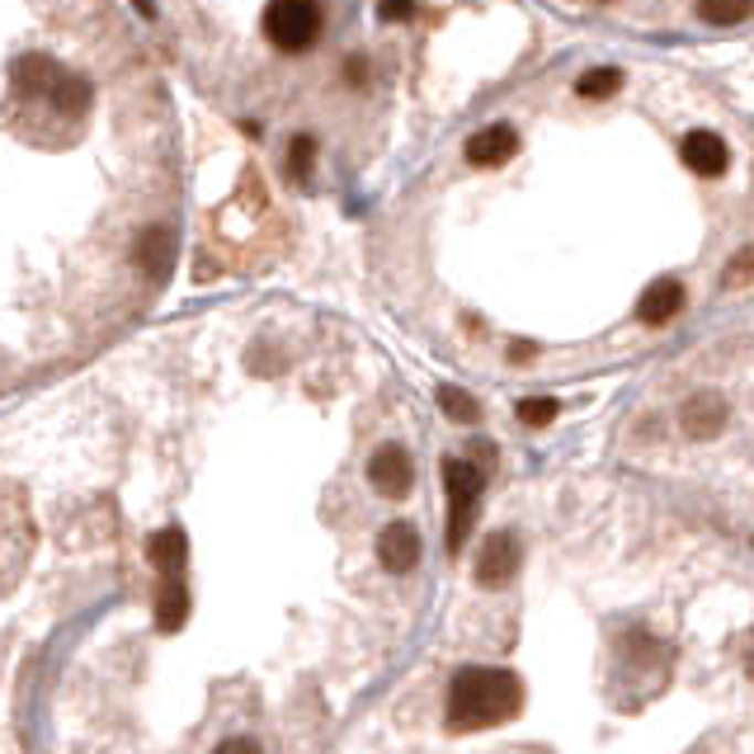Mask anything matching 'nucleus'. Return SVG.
<instances>
[{
    "label": "nucleus",
    "mask_w": 754,
    "mask_h": 754,
    "mask_svg": "<svg viewBox=\"0 0 754 754\" xmlns=\"http://www.w3.org/2000/svg\"><path fill=\"white\" fill-rule=\"evenodd\" d=\"M523 708V683L510 670H486L467 665L448 683V726L453 731H486L514 722Z\"/></svg>",
    "instance_id": "f257e3e1"
},
{
    "label": "nucleus",
    "mask_w": 754,
    "mask_h": 754,
    "mask_svg": "<svg viewBox=\"0 0 754 754\" xmlns=\"http://www.w3.org/2000/svg\"><path fill=\"white\" fill-rule=\"evenodd\" d=\"M265 39L284 52H307L321 39V0H269L259 14Z\"/></svg>",
    "instance_id": "f03ea898"
},
{
    "label": "nucleus",
    "mask_w": 754,
    "mask_h": 754,
    "mask_svg": "<svg viewBox=\"0 0 754 754\" xmlns=\"http://www.w3.org/2000/svg\"><path fill=\"white\" fill-rule=\"evenodd\" d=\"M481 467L467 458H444V490H448V552H463V542L471 533V519H477V500H481Z\"/></svg>",
    "instance_id": "7ed1b4c3"
},
{
    "label": "nucleus",
    "mask_w": 754,
    "mask_h": 754,
    "mask_svg": "<svg viewBox=\"0 0 754 754\" xmlns=\"http://www.w3.org/2000/svg\"><path fill=\"white\" fill-rule=\"evenodd\" d=\"M519 561H523V548H519V538L510 529L490 533L481 542V556H477V585L481 590H505L519 575Z\"/></svg>",
    "instance_id": "20e7f679"
},
{
    "label": "nucleus",
    "mask_w": 754,
    "mask_h": 754,
    "mask_svg": "<svg viewBox=\"0 0 754 754\" xmlns=\"http://www.w3.org/2000/svg\"><path fill=\"white\" fill-rule=\"evenodd\" d=\"M368 481H373V490H378V496H387V500L411 496V486H415L411 453L401 444H382L373 458H368Z\"/></svg>",
    "instance_id": "39448f33"
},
{
    "label": "nucleus",
    "mask_w": 754,
    "mask_h": 754,
    "mask_svg": "<svg viewBox=\"0 0 754 754\" xmlns=\"http://www.w3.org/2000/svg\"><path fill=\"white\" fill-rule=\"evenodd\" d=\"M726 420H731V411H726L722 392H693L689 401H683V411H679V425H683V434H689L693 444H708V438H716L726 429Z\"/></svg>",
    "instance_id": "423d86ee"
},
{
    "label": "nucleus",
    "mask_w": 754,
    "mask_h": 754,
    "mask_svg": "<svg viewBox=\"0 0 754 754\" xmlns=\"http://www.w3.org/2000/svg\"><path fill=\"white\" fill-rule=\"evenodd\" d=\"M679 156H683V166H689L698 180H716V174H722L726 166H731V151H726V142L716 132H689L679 142Z\"/></svg>",
    "instance_id": "0eeeda50"
},
{
    "label": "nucleus",
    "mask_w": 754,
    "mask_h": 754,
    "mask_svg": "<svg viewBox=\"0 0 754 754\" xmlns=\"http://www.w3.org/2000/svg\"><path fill=\"white\" fill-rule=\"evenodd\" d=\"M378 561L387 571H396V575H406V571H415L420 566V533L411 529V523H387V529L378 533Z\"/></svg>",
    "instance_id": "6e6552de"
},
{
    "label": "nucleus",
    "mask_w": 754,
    "mask_h": 754,
    "mask_svg": "<svg viewBox=\"0 0 754 754\" xmlns=\"http://www.w3.org/2000/svg\"><path fill=\"white\" fill-rule=\"evenodd\" d=\"M514 151H519V132L510 128V123H490V128H481L467 142V161L481 166V170H496V166L510 161Z\"/></svg>",
    "instance_id": "1a4fd4ad"
},
{
    "label": "nucleus",
    "mask_w": 754,
    "mask_h": 754,
    "mask_svg": "<svg viewBox=\"0 0 754 754\" xmlns=\"http://www.w3.org/2000/svg\"><path fill=\"white\" fill-rule=\"evenodd\" d=\"M137 265H142V274L151 278V284H166L170 269H174V236L166 232V226H147L142 236H137Z\"/></svg>",
    "instance_id": "9d476101"
},
{
    "label": "nucleus",
    "mask_w": 754,
    "mask_h": 754,
    "mask_svg": "<svg viewBox=\"0 0 754 754\" xmlns=\"http://www.w3.org/2000/svg\"><path fill=\"white\" fill-rule=\"evenodd\" d=\"M683 288L679 278H656L651 288L641 293V302H637V317L646 321V326H665V321H675L679 317V307H683Z\"/></svg>",
    "instance_id": "9b49d317"
},
{
    "label": "nucleus",
    "mask_w": 754,
    "mask_h": 754,
    "mask_svg": "<svg viewBox=\"0 0 754 754\" xmlns=\"http://www.w3.org/2000/svg\"><path fill=\"white\" fill-rule=\"evenodd\" d=\"M57 76H62V66H52L47 57H24V62H14V91H20L29 104H47V95H52V85H57Z\"/></svg>",
    "instance_id": "f8f14e48"
},
{
    "label": "nucleus",
    "mask_w": 754,
    "mask_h": 754,
    "mask_svg": "<svg viewBox=\"0 0 754 754\" xmlns=\"http://www.w3.org/2000/svg\"><path fill=\"white\" fill-rule=\"evenodd\" d=\"M184 618H189V594L174 575H166L161 594H156V627H161V633H180Z\"/></svg>",
    "instance_id": "ddd939ff"
},
{
    "label": "nucleus",
    "mask_w": 754,
    "mask_h": 754,
    "mask_svg": "<svg viewBox=\"0 0 754 754\" xmlns=\"http://www.w3.org/2000/svg\"><path fill=\"white\" fill-rule=\"evenodd\" d=\"M147 552H151V566H156V571H161V575H174V571L184 566V556H189V538H184L180 529H161V533L151 538Z\"/></svg>",
    "instance_id": "4468645a"
},
{
    "label": "nucleus",
    "mask_w": 754,
    "mask_h": 754,
    "mask_svg": "<svg viewBox=\"0 0 754 754\" xmlns=\"http://www.w3.org/2000/svg\"><path fill=\"white\" fill-rule=\"evenodd\" d=\"M750 10H754V0H698V20L716 24V29L750 20Z\"/></svg>",
    "instance_id": "2eb2a0df"
},
{
    "label": "nucleus",
    "mask_w": 754,
    "mask_h": 754,
    "mask_svg": "<svg viewBox=\"0 0 754 754\" xmlns=\"http://www.w3.org/2000/svg\"><path fill=\"white\" fill-rule=\"evenodd\" d=\"M618 85H623L618 66H590V72L575 81V95H581V99H608Z\"/></svg>",
    "instance_id": "dca6fc26"
},
{
    "label": "nucleus",
    "mask_w": 754,
    "mask_h": 754,
    "mask_svg": "<svg viewBox=\"0 0 754 754\" xmlns=\"http://www.w3.org/2000/svg\"><path fill=\"white\" fill-rule=\"evenodd\" d=\"M438 406H444L448 420H458V425H477V420H481L477 396L463 392V387H438Z\"/></svg>",
    "instance_id": "f3484780"
},
{
    "label": "nucleus",
    "mask_w": 754,
    "mask_h": 754,
    "mask_svg": "<svg viewBox=\"0 0 754 754\" xmlns=\"http://www.w3.org/2000/svg\"><path fill=\"white\" fill-rule=\"evenodd\" d=\"M311 161H317V137H293V147H288L293 180H311Z\"/></svg>",
    "instance_id": "a211bd4d"
},
{
    "label": "nucleus",
    "mask_w": 754,
    "mask_h": 754,
    "mask_svg": "<svg viewBox=\"0 0 754 754\" xmlns=\"http://www.w3.org/2000/svg\"><path fill=\"white\" fill-rule=\"evenodd\" d=\"M556 411H561V406H556L552 396H523V401H519V420H523V425H533V429L552 425Z\"/></svg>",
    "instance_id": "6ab92c4d"
},
{
    "label": "nucleus",
    "mask_w": 754,
    "mask_h": 754,
    "mask_svg": "<svg viewBox=\"0 0 754 754\" xmlns=\"http://www.w3.org/2000/svg\"><path fill=\"white\" fill-rule=\"evenodd\" d=\"M378 20L382 24H411L415 6H411V0H378Z\"/></svg>",
    "instance_id": "aec40b11"
},
{
    "label": "nucleus",
    "mask_w": 754,
    "mask_h": 754,
    "mask_svg": "<svg viewBox=\"0 0 754 754\" xmlns=\"http://www.w3.org/2000/svg\"><path fill=\"white\" fill-rule=\"evenodd\" d=\"M750 278H754V245H745V251L726 265V284H750Z\"/></svg>",
    "instance_id": "412c9836"
},
{
    "label": "nucleus",
    "mask_w": 754,
    "mask_h": 754,
    "mask_svg": "<svg viewBox=\"0 0 754 754\" xmlns=\"http://www.w3.org/2000/svg\"><path fill=\"white\" fill-rule=\"evenodd\" d=\"M213 754H259V745H255V741H245V735H232V741H222Z\"/></svg>",
    "instance_id": "4be33fe9"
},
{
    "label": "nucleus",
    "mask_w": 754,
    "mask_h": 754,
    "mask_svg": "<svg viewBox=\"0 0 754 754\" xmlns=\"http://www.w3.org/2000/svg\"><path fill=\"white\" fill-rule=\"evenodd\" d=\"M533 354H538V349H533L529 340H519V344H510V359H514V363H523V359H533Z\"/></svg>",
    "instance_id": "5701e85b"
},
{
    "label": "nucleus",
    "mask_w": 754,
    "mask_h": 754,
    "mask_svg": "<svg viewBox=\"0 0 754 754\" xmlns=\"http://www.w3.org/2000/svg\"><path fill=\"white\" fill-rule=\"evenodd\" d=\"M349 85H363V62H359V57L349 62Z\"/></svg>",
    "instance_id": "b1692460"
},
{
    "label": "nucleus",
    "mask_w": 754,
    "mask_h": 754,
    "mask_svg": "<svg viewBox=\"0 0 754 754\" xmlns=\"http://www.w3.org/2000/svg\"><path fill=\"white\" fill-rule=\"evenodd\" d=\"M599 6H604V0H599Z\"/></svg>",
    "instance_id": "393cba45"
}]
</instances>
